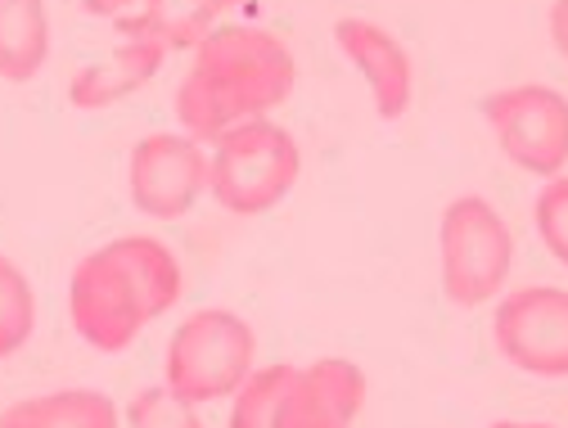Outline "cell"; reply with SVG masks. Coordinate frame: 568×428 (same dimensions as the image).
<instances>
[{"label": "cell", "mask_w": 568, "mask_h": 428, "mask_svg": "<svg viewBox=\"0 0 568 428\" xmlns=\"http://www.w3.org/2000/svg\"><path fill=\"white\" fill-rule=\"evenodd\" d=\"M294 91V54L266 28H212L194 45V63L176 86V118L194 140H222L257 122Z\"/></svg>", "instance_id": "6da1fadb"}, {"label": "cell", "mask_w": 568, "mask_h": 428, "mask_svg": "<svg viewBox=\"0 0 568 428\" xmlns=\"http://www.w3.org/2000/svg\"><path fill=\"white\" fill-rule=\"evenodd\" d=\"M181 298V266L168 244L122 235L87 253L68 279V312L78 334L100 351H126L140 329L172 312Z\"/></svg>", "instance_id": "7a4b0ae2"}, {"label": "cell", "mask_w": 568, "mask_h": 428, "mask_svg": "<svg viewBox=\"0 0 568 428\" xmlns=\"http://www.w3.org/2000/svg\"><path fill=\"white\" fill-rule=\"evenodd\" d=\"M366 401V375L325 356L316 366H266L235 393L231 428H352Z\"/></svg>", "instance_id": "3957f363"}, {"label": "cell", "mask_w": 568, "mask_h": 428, "mask_svg": "<svg viewBox=\"0 0 568 428\" xmlns=\"http://www.w3.org/2000/svg\"><path fill=\"white\" fill-rule=\"evenodd\" d=\"M303 154L294 135L257 118L217 140V154L207 163V190L235 217H262L298 185Z\"/></svg>", "instance_id": "277c9868"}, {"label": "cell", "mask_w": 568, "mask_h": 428, "mask_svg": "<svg viewBox=\"0 0 568 428\" xmlns=\"http://www.w3.org/2000/svg\"><path fill=\"white\" fill-rule=\"evenodd\" d=\"M257 361V338L235 312H194L168 343V393L185 406L235 397Z\"/></svg>", "instance_id": "5b68a950"}, {"label": "cell", "mask_w": 568, "mask_h": 428, "mask_svg": "<svg viewBox=\"0 0 568 428\" xmlns=\"http://www.w3.org/2000/svg\"><path fill=\"white\" fill-rule=\"evenodd\" d=\"M443 289L456 307H483L501 294V284L515 262V240L510 226L501 222L487 198L465 194L452 198L443 212Z\"/></svg>", "instance_id": "8992f818"}, {"label": "cell", "mask_w": 568, "mask_h": 428, "mask_svg": "<svg viewBox=\"0 0 568 428\" xmlns=\"http://www.w3.org/2000/svg\"><path fill=\"white\" fill-rule=\"evenodd\" d=\"M491 135L510 163L532 176H559L568 163V100L550 86H510L483 100Z\"/></svg>", "instance_id": "52a82bcc"}, {"label": "cell", "mask_w": 568, "mask_h": 428, "mask_svg": "<svg viewBox=\"0 0 568 428\" xmlns=\"http://www.w3.org/2000/svg\"><path fill=\"white\" fill-rule=\"evenodd\" d=\"M496 351L524 375L568 379V294L550 284L515 289L491 320Z\"/></svg>", "instance_id": "ba28073f"}, {"label": "cell", "mask_w": 568, "mask_h": 428, "mask_svg": "<svg viewBox=\"0 0 568 428\" xmlns=\"http://www.w3.org/2000/svg\"><path fill=\"white\" fill-rule=\"evenodd\" d=\"M131 203L159 222H176L207 190V159L194 135L154 131L131 150Z\"/></svg>", "instance_id": "9c48e42d"}, {"label": "cell", "mask_w": 568, "mask_h": 428, "mask_svg": "<svg viewBox=\"0 0 568 428\" xmlns=\"http://www.w3.org/2000/svg\"><path fill=\"white\" fill-rule=\"evenodd\" d=\"M334 41L352 63H357V73L366 78L379 118L397 122L410 109V59H406L402 41L388 28L371 23V19H338Z\"/></svg>", "instance_id": "30bf717a"}, {"label": "cell", "mask_w": 568, "mask_h": 428, "mask_svg": "<svg viewBox=\"0 0 568 428\" xmlns=\"http://www.w3.org/2000/svg\"><path fill=\"white\" fill-rule=\"evenodd\" d=\"M168 45L159 37H145V32H122V45L109 54V59H95L87 63L82 73L68 86V100L78 109H109L118 100H126L131 91H140L163 63Z\"/></svg>", "instance_id": "8fae6325"}, {"label": "cell", "mask_w": 568, "mask_h": 428, "mask_svg": "<svg viewBox=\"0 0 568 428\" xmlns=\"http://www.w3.org/2000/svg\"><path fill=\"white\" fill-rule=\"evenodd\" d=\"M50 59L45 0H0V82H32Z\"/></svg>", "instance_id": "7c38bea8"}, {"label": "cell", "mask_w": 568, "mask_h": 428, "mask_svg": "<svg viewBox=\"0 0 568 428\" xmlns=\"http://www.w3.org/2000/svg\"><path fill=\"white\" fill-rule=\"evenodd\" d=\"M235 6L240 0H145L140 14L122 23V32H145L159 37L168 50H190Z\"/></svg>", "instance_id": "4fadbf2b"}, {"label": "cell", "mask_w": 568, "mask_h": 428, "mask_svg": "<svg viewBox=\"0 0 568 428\" xmlns=\"http://www.w3.org/2000/svg\"><path fill=\"white\" fill-rule=\"evenodd\" d=\"M0 424H10V428H118V406L95 388H73V393L28 397L0 415Z\"/></svg>", "instance_id": "5bb4252c"}, {"label": "cell", "mask_w": 568, "mask_h": 428, "mask_svg": "<svg viewBox=\"0 0 568 428\" xmlns=\"http://www.w3.org/2000/svg\"><path fill=\"white\" fill-rule=\"evenodd\" d=\"M37 329V294L28 275L0 253V361L14 356Z\"/></svg>", "instance_id": "9a60e30c"}, {"label": "cell", "mask_w": 568, "mask_h": 428, "mask_svg": "<svg viewBox=\"0 0 568 428\" xmlns=\"http://www.w3.org/2000/svg\"><path fill=\"white\" fill-rule=\"evenodd\" d=\"M126 424L131 428H203L194 419V410L163 388H145V393H135L131 406H126Z\"/></svg>", "instance_id": "2e32d148"}, {"label": "cell", "mask_w": 568, "mask_h": 428, "mask_svg": "<svg viewBox=\"0 0 568 428\" xmlns=\"http://www.w3.org/2000/svg\"><path fill=\"white\" fill-rule=\"evenodd\" d=\"M532 217H537L541 244L555 253V262L568 266V176H550L546 181V190L537 194Z\"/></svg>", "instance_id": "e0dca14e"}, {"label": "cell", "mask_w": 568, "mask_h": 428, "mask_svg": "<svg viewBox=\"0 0 568 428\" xmlns=\"http://www.w3.org/2000/svg\"><path fill=\"white\" fill-rule=\"evenodd\" d=\"M550 37H555V50L568 59V0H555L550 6Z\"/></svg>", "instance_id": "ac0fdd59"}, {"label": "cell", "mask_w": 568, "mask_h": 428, "mask_svg": "<svg viewBox=\"0 0 568 428\" xmlns=\"http://www.w3.org/2000/svg\"><path fill=\"white\" fill-rule=\"evenodd\" d=\"M131 6H145V0H82L87 14H109V19H118V14L131 10Z\"/></svg>", "instance_id": "d6986e66"}, {"label": "cell", "mask_w": 568, "mask_h": 428, "mask_svg": "<svg viewBox=\"0 0 568 428\" xmlns=\"http://www.w3.org/2000/svg\"><path fill=\"white\" fill-rule=\"evenodd\" d=\"M491 428H555V424H532V419H496Z\"/></svg>", "instance_id": "ffe728a7"}, {"label": "cell", "mask_w": 568, "mask_h": 428, "mask_svg": "<svg viewBox=\"0 0 568 428\" xmlns=\"http://www.w3.org/2000/svg\"><path fill=\"white\" fill-rule=\"evenodd\" d=\"M0 428H10V424H0Z\"/></svg>", "instance_id": "44dd1931"}]
</instances>
